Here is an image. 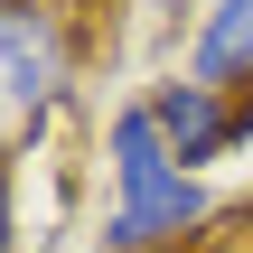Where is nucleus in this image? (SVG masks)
Returning a JSON list of instances; mask_svg holds the SVG:
<instances>
[{
    "label": "nucleus",
    "instance_id": "1",
    "mask_svg": "<svg viewBox=\"0 0 253 253\" xmlns=\"http://www.w3.org/2000/svg\"><path fill=\"white\" fill-rule=\"evenodd\" d=\"M103 169H113L103 253H169V244H188V235L216 216L207 178H188V169L169 160V141H160L150 103H122V113L103 122Z\"/></svg>",
    "mask_w": 253,
    "mask_h": 253
},
{
    "label": "nucleus",
    "instance_id": "2",
    "mask_svg": "<svg viewBox=\"0 0 253 253\" xmlns=\"http://www.w3.org/2000/svg\"><path fill=\"white\" fill-rule=\"evenodd\" d=\"M66 84H75V38H66V19L38 9V0H0V113L47 122V113L66 103Z\"/></svg>",
    "mask_w": 253,
    "mask_h": 253
},
{
    "label": "nucleus",
    "instance_id": "3",
    "mask_svg": "<svg viewBox=\"0 0 253 253\" xmlns=\"http://www.w3.org/2000/svg\"><path fill=\"white\" fill-rule=\"evenodd\" d=\"M141 103H150L160 141H169V160H178L188 178H207V169L244 141V103H235V94H216V84H197V75H169V84H150Z\"/></svg>",
    "mask_w": 253,
    "mask_h": 253
},
{
    "label": "nucleus",
    "instance_id": "4",
    "mask_svg": "<svg viewBox=\"0 0 253 253\" xmlns=\"http://www.w3.org/2000/svg\"><path fill=\"white\" fill-rule=\"evenodd\" d=\"M188 75L216 84V94H244L253 84V0H207L197 47H188Z\"/></svg>",
    "mask_w": 253,
    "mask_h": 253
},
{
    "label": "nucleus",
    "instance_id": "5",
    "mask_svg": "<svg viewBox=\"0 0 253 253\" xmlns=\"http://www.w3.org/2000/svg\"><path fill=\"white\" fill-rule=\"evenodd\" d=\"M19 244V178H9V150H0V253Z\"/></svg>",
    "mask_w": 253,
    "mask_h": 253
}]
</instances>
